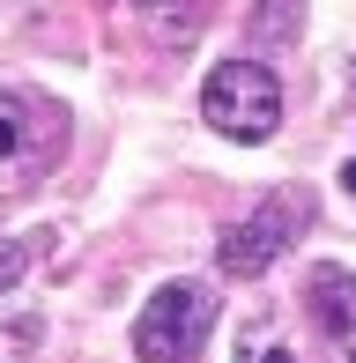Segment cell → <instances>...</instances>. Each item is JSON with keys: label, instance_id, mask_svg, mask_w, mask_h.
Listing matches in <instances>:
<instances>
[{"label": "cell", "instance_id": "6da1fadb", "mask_svg": "<svg viewBox=\"0 0 356 363\" xmlns=\"http://www.w3.org/2000/svg\"><path fill=\"white\" fill-rule=\"evenodd\" d=\"M67 156V111L38 89H0V201L45 186Z\"/></svg>", "mask_w": 356, "mask_h": 363}, {"label": "cell", "instance_id": "7a4b0ae2", "mask_svg": "<svg viewBox=\"0 0 356 363\" xmlns=\"http://www.w3.org/2000/svg\"><path fill=\"white\" fill-rule=\"evenodd\" d=\"M201 119L216 126L223 141L238 148H260L274 126H282V82H274L267 60H223V67H208L201 82Z\"/></svg>", "mask_w": 356, "mask_h": 363}, {"label": "cell", "instance_id": "3957f363", "mask_svg": "<svg viewBox=\"0 0 356 363\" xmlns=\"http://www.w3.org/2000/svg\"><path fill=\"white\" fill-rule=\"evenodd\" d=\"M216 289L208 282H164L141 304V319H134V356L141 363H186V356H201V341L216 334Z\"/></svg>", "mask_w": 356, "mask_h": 363}, {"label": "cell", "instance_id": "277c9868", "mask_svg": "<svg viewBox=\"0 0 356 363\" xmlns=\"http://www.w3.org/2000/svg\"><path fill=\"white\" fill-rule=\"evenodd\" d=\"M312 223V201H304L297 186H282V193H267L252 216H238V223H223V238H216V259H223V274L230 282H252V274H267L274 259H282V245H297V230Z\"/></svg>", "mask_w": 356, "mask_h": 363}, {"label": "cell", "instance_id": "5b68a950", "mask_svg": "<svg viewBox=\"0 0 356 363\" xmlns=\"http://www.w3.org/2000/svg\"><path fill=\"white\" fill-rule=\"evenodd\" d=\"M304 311L327 363H356V274L349 267H312L304 274Z\"/></svg>", "mask_w": 356, "mask_h": 363}, {"label": "cell", "instance_id": "8992f818", "mask_svg": "<svg viewBox=\"0 0 356 363\" xmlns=\"http://www.w3.org/2000/svg\"><path fill=\"white\" fill-rule=\"evenodd\" d=\"M208 8H216V0H134L141 30H149L164 52H186V45L201 38V30H208Z\"/></svg>", "mask_w": 356, "mask_h": 363}, {"label": "cell", "instance_id": "52a82bcc", "mask_svg": "<svg viewBox=\"0 0 356 363\" xmlns=\"http://www.w3.org/2000/svg\"><path fill=\"white\" fill-rule=\"evenodd\" d=\"M230 363H297V341L282 334V319H245V326H238Z\"/></svg>", "mask_w": 356, "mask_h": 363}, {"label": "cell", "instance_id": "ba28073f", "mask_svg": "<svg viewBox=\"0 0 356 363\" xmlns=\"http://www.w3.org/2000/svg\"><path fill=\"white\" fill-rule=\"evenodd\" d=\"M289 38V0H260V15H252V45H282Z\"/></svg>", "mask_w": 356, "mask_h": 363}, {"label": "cell", "instance_id": "9c48e42d", "mask_svg": "<svg viewBox=\"0 0 356 363\" xmlns=\"http://www.w3.org/2000/svg\"><path fill=\"white\" fill-rule=\"evenodd\" d=\"M30 274V245H15V238H0V296H8L15 282Z\"/></svg>", "mask_w": 356, "mask_h": 363}, {"label": "cell", "instance_id": "30bf717a", "mask_svg": "<svg viewBox=\"0 0 356 363\" xmlns=\"http://www.w3.org/2000/svg\"><path fill=\"white\" fill-rule=\"evenodd\" d=\"M342 186H349V201H356V156H349V171H342Z\"/></svg>", "mask_w": 356, "mask_h": 363}]
</instances>
